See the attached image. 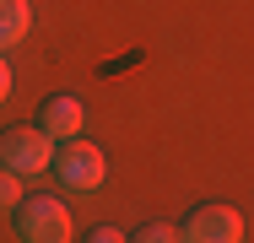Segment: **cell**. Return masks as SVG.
<instances>
[{
  "instance_id": "1",
  "label": "cell",
  "mask_w": 254,
  "mask_h": 243,
  "mask_svg": "<svg viewBox=\"0 0 254 243\" xmlns=\"http://www.w3.org/2000/svg\"><path fill=\"white\" fill-rule=\"evenodd\" d=\"M11 227L22 243H70V211L60 194H22L11 211Z\"/></svg>"
},
{
  "instance_id": "2",
  "label": "cell",
  "mask_w": 254,
  "mask_h": 243,
  "mask_svg": "<svg viewBox=\"0 0 254 243\" xmlns=\"http://www.w3.org/2000/svg\"><path fill=\"white\" fill-rule=\"evenodd\" d=\"M54 179L65 184V189L76 194H92L103 189V179H108V162H103V151L92 141H81V135H70V141H60V151H54Z\"/></svg>"
},
{
  "instance_id": "3",
  "label": "cell",
  "mask_w": 254,
  "mask_h": 243,
  "mask_svg": "<svg viewBox=\"0 0 254 243\" xmlns=\"http://www.w3.org/2000/svg\"><path fill=\"white\" fill-rule=\"evenodd\" d=\"M49 162H54V141L38 124H5V130H0V168H11L16 179L44 173Z\"/></svg>"
},
{
  "instance_id": "4",
  "label": "cell",
  "mask_w": 254,
  "mask_h": 243,
  "mask_svg": "<svg viewBox=\"0 0 254 243\" xmlns=\"http://www.w3.org/2000/svg\"><path fill=\"white\" fill-rule=\"evenodd\" d=\"M179 243H244V216L222 200L211 205H195L179 227Z\"/></svg>"
},
{
  "instance_id": "5",
  "label": "cell",
  "mask_w": 254,
  "mask_h": 243,
  "mask_svg": "<svg viewBox=\"0 0 254 243\" xmlns=\"http://www.w3.org/2000/svg\"><path fill=\"white\" fill-rule=\"evenodd\" d=\"M33 124H38L49 141H70V135H81V124H87V108H81V97H70V92H49L44 103H38Z\"/></svg>"
},
{
  "instance_id": "6",
  "label": "cell",
  "mask_w": 254,
  "mask_h": 243,
  "mask_svg": "<svg viewBox=\"0 0 254 243\" xmlns=\"http://www.w3.org/2000/svg\"><path fill=\"white\" fill-rule=\"evenodd\" d=\"M27 27H33V5L27 0H0V54L22 44Z\"/></svg>"
},
{
  "instance_id": "7",
  "label": "cell",
  "mask_w": 254,
  "mask_h": 243,
  "mask_svg": "<svg viewBox=\"0 0 254 243\" xmlns=\"http://www.w3.org/2000/svg\"><path fill=\"white\" fill-rule=\"evenodd\" d=\"M130 243H179V227H173V222H141V227H135V233H130Z\"/></svg>"
},
{
  "instance_id": "8",
  "label": "cell",
  "mask_w": 254,
  "mask_h": 243,
  "mask_svg": "<svg viewBox=\"0 0 254 243\" xmlns=\"http://www.w3.org/2000/svg\"><path fill=\"white\" fill-rule=\"evenodd\" d=\"M16 200H22V179L11 168H0V211H16Z\"/></svg>"
},
{
  "instance_id": "9",
  "label": "cell",
  "mask_w": 254,
  "mask_h": 243,
  "mask_svg": "<svg viewBox=\"0 0 254 243\" xmlns=\"http://www.w3.org/2000/svg\"><path fill=\"white\" fill-rule=\"evenodd\" d=\"M81 243H130V238H125L119 227H92V233H87Z\"/></svg>"
},
{
  "instance_id": "10",
  "label": "cell",
  "mask_w": 254,
  "mask_h": 243,
  "mask_svg": "<svg viewBox=\"0 0 254 243\" xmlns=\"http://www.w3.org/2000/svg\"><path fill=\"white\" fill-rule=\"evenodd\" d=\"M11 97V65H5V54H0V103Z\"/></svg>"
}]
</instances>
